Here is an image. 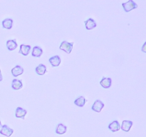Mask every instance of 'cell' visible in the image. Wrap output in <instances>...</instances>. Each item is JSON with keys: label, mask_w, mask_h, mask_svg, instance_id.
Here are the masks:
<instances>
[{"label": "cell", "mask_w": 146, "mask_h": 137, "mask_svg": "<svg viewBox=\"0 0 146 137\" xmlns=\"http://www.w3.org/2000/svg\"><path fill=\"white\" fill-rule=\"evenodd\" d=\"M122 6L123 7L125 12H129V11H131V10L138 8V5H137V4L134 2L133 0H129V1H127V2L123 3V4H122Z\"/></svg>", "instance_id": "6da1fadb"}, {"label": "cell", "mask_w": 146, "mask_h": 137, "mask_svg": "<svg viewBox=\"0 0 146 137\" xmlns=\"http://www.w3.org/2000/svg\"><path fill=\"white\" fill-rule=\"evenodd\" d=\"M73 46H74V43H69L66 41H64L60 45L59 49L61 50L65 51L67 54H70L72 51Z\"/></svg>", "instance_id": "7a4b0ae2"}, {"label": "cell", "mask_w": 146, "mask_h": 137, "mask_svg": "<svg viewBox=\"0 0 146 137\" xmlns=\"http://www.w3.org/2000/svg\"><path fill=\"white\" fill-rule=\"evenodd\" d=\"M14 132V130L12 128H9L7 125H2L1 126V131H0V134L2 135L6 136L7 137L11 136V134Z\"/></svg>", "instance_id": "3957f363"}, {"label": "cell", "mask_w": 146, "mask_h": 137, "mask_svg": "<svg viewBox=\"0 0 146 137\" xmlns=\"http://www.w3.org/2000/svg\"><path fill=\"white\" fill-rule=\"evenodd\" d=\"M104 107V104L100 100H96L95 101V102L94 103L92 106V110L94 111H96V112L99 113L102 111L103 108Z\"/></svg>", "instance_id": "277c9868"}, {"label": "cell", "mask_w": 146, "mask_h": 137, "mask_svg": "<svg viewBox=\"0 0 146 137\" xmlns=\"http://www.w3.org/2000/svg\"><path fill=\"white\" fill-rule=\"evenodd\" d=\"M48 61H49L50 64H51V66L54 67H58V66L60 65V64H61V58H60L59 56L58 55H56V56H54V57H51Z\"/></svg>", "instance_id": "5b68a950"}, {"label": "cell", "mask_w": 146, "mask_h": 137, "mask_svg": "<svg viewBox=\"0 0 146 137\" xmlns=\"http://www.w3.org/2000/svg\"><path fill=\"white\" fill-rule=\"evenodd\" d=\"M27 114V110L24 109V108H21V107H17V109H16L15 116L17 118H21V119H24V117H25Z\"/></svg>", "instance_id": "8992f818"}, {"label": "cell", "mask_w": 146, "mask_h": 137, "mask_svg": "<svg viewBox=\"0 0 146 137\" xmlns=\"http://www.w3.org/2000/svg\"><path fill=\"white\" fill-rule=\"evenodd\" d=\"M111 84H112V79L111 78L103 77V78L100 81V84L105 88H110L111 86Z\"/></svg>", "instance_id": "52a82bcc"}, {"label": "cell", "mask_w": 146, "mask_h": 137, "mask_svg": "<svg viewBox=\"0 0 146 137\" xmlns=\"http://www.w3.org/2000/svg\"><path fill=\"white\" fill-rule=\"evenodd\" d=\"M30 51H31V46L21 44V45H20V50L19 53L24 56H27L29 54Z\"/></svg>", "instance_id": "ba28073f"}, {"label": "cell", "mask_w": 146, "mask_h": 137, "mask_svg": "<svg viewBox=\"0 0 146 137\" xmlns=\"http://www.w3.org/2000/svg\"><path fill=\"white\" fill-rule=\"evenodd\" d=\"M24 72V68L21 66H16L15 67L11 69V74L14 77H17L21 75Z\"/></svg>", "instance_id": "9c48e42d"}, {"label": "cell", "mask_w": 146, "mask_h": 137, "mask_svg": "<svg viewBox=\"0 0 146 137\" xmlns=\"http://www.w3.org/2000/svg\"><path fill=\"white\" fill-rule=\"evenodd\" d=\"M108 128L111 130L112 132H115V131H119L120 128H121V125H120L119 122L118 121H113L112 123L108 125Z\"/></svg>", "instance_id": "30bf717a"}, {"label": "cell", "mask_w": 146, "mask_h": 137, "mask_svg": "<svg viewBox=\"0 0 146 137\" xmlns=\"http://www.w3.org/2000/svg\"><path fill=\"white\" fill-rule=\"evenodd\" d=\"M132 126H133L132 121L125 120V121H123V124H122V125H121V128L123 131H125V132H128V131L131 130Z\"/></svg>", "instance_id": "8fae6325"}, {"label": "cell", "mask_w": 146, "mask_h": 137, "mask_svg": "<svg viewBox=\"0 0 146 137\" xmlns=\"http://www.w3.org/2000/svg\"><path fill=\"white\" fill-rule=\"evenodd\" d=\"M85 25L87 30H91L96 27L97 24L95 20H94L93 19H88L86 21H85Z\"/></svg>", "instance_id": "7c38bea8"}, {"label": "cell", "mask_w": 146, "mask_h": 137, "mask_svg": "<svg viewBox=\"0 0 146 137\" xmlns=\"http://www.w3.org/2000/svg\"><path fill=\"white\" fill-rule=\"evenodd\" d=\"M23 84L21 80L14 79L11 83V87L14 90H19L22 88Z\"/></svg>", "instance_id": "4fadbf2b"}, {"label": "cell", "mask_w": 146, "mask_h": 137, "mask_svg": "<svg viewBox=\"0 0 146 137\" xmlns=\"http://www.w3.org/2000/svg\"><path fill=\"white\" fill-rule=\"evenodd\" d=\"M17 43L15 39H11L8 40L7 41V47L9 51H13V50L16 49L17 47Z\"/></svg>", "instance_id": "5bb4252c"}, {"label": "cell", "mask_w": 146, "mask_h": 137, "mask_svg": "<svg viewBox=\"0 0 146 137\" xmlns=\"http://www.w3.org/2000/svg\"><path fill=\"white\" fill-rule=\"evenodd\" d=\"M36 72L38 75H44L46 72V67L41 64L36 67Z\"/></svg>", "instance_id": "9a60e30c"}, {"label": "cell", "mask_w": 146, "mask_h": 137, "mask_svg": "<svg viewBox=\"0 0 146 137\" xmlns=\"http://www.w3.org/2000/svg\"><path fill=\"white\" fill-rule=\"evenodd\" d=\"M67 127L63 124H58L56 128V133L58 134H64L66 132Z\"/></svg>", "instance_id": "2e32d148"}, {"label": "cell", "mask_w": 146, "mask_h": 137, "mask_svg": "<svg viewBox=\"0 0 146 137\" xmlns=\"http://www.w3.org/2000/svg\"><path fill=\"white\" fill-rule=\"evenodd\" d=\"M43 54V50L39 47H34L32 50V57H40Z\"/></svg>", "instance_id": "e0dca14e"}, {"label": "cell", "mask_w": 146, "mask_h": 137, "mask_svg": "<svg viewBox=\"0 0 146 137\" xmlns=\"http://www.w3.org/2000/svg\"><path fill=\"white\" fill-rule=\"evenodd\" d=\"M13 25V20L11 19H6L3 20L2 21V26L4 28L7 29H11Z\"/></svg>", "instance_id": "ac0fdd59"}, {"label": "cell", "mask_w": 146, "mask_h": 137, "mask_svg": "<svg viewBox=\"0 0 146 137\" xmlns=\"http://www.w3.org/2000/svg\"><path fill=\"white\" fill-rule=\"evenodd\" d=\"M86 102V98H84V96H79L78 98H76V99L75 100L74 104H75L76 106H78L83 107L84 106V105H85Z\"/></svg>", "instance_id": "d6986e66"}, {"label": "cell", "mask_w": 146, "mask_h": 137, "mask_svg": "<svg viewBox=\"0 0 146 137\" xmlns=\"http://www.w3.org/2000/svg\"><path fill=\"white\" fill-rule=\"evenodd\" d=\"M3 79V77H2V75H1V69H0V81H2Z\"/></svg>", "instance_id": "ffe728a7"}, {"label": "cell", "mask_w": 146, "mask_h": 137, "mask_svg": "<svg viewBox=\"0 0 146 137\" xmlns=\"http://www.w3.org/2000/svg\"><path fill=\"white\" fill-rule=\"evenodd\" d=\"M1 126V121H0V127Z\"/></svg>", "instance_id": "44dd1931"}]
</instances>
